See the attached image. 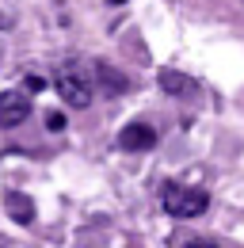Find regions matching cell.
Masks as SVG:
<instances>
[{
    "instance_id": "cell-10",
    "label": "cell",
    "mask_w": 244,
    "mask_h": 248,
    "mask_svg": "<svg viewBox=\"0 0 244 248\" xmlns=\"http://www.w3.org/2000/svg\"><path fill=\"white\" fill-rule=\"evenodd\" d=\"M111 4H126V0H111Z\"/></svg>"
},
{
    "instance_id": "cell-2",
    "label": "cell",
    "mask_w": 244,
    "mask_h": 248,
    "mask_svg": "<svg viewBox=\"0 0 244 248\" xmlns=\"http://www.w3.org/2000/svg\"><path fill=\"white\" fill-rule=\"evenodd\" d=\"M54 84H58L61 99H65L69 107H76V111L92 107V77L84 73V69H76V65H61L58 77H54Z\"/></svg>"
},
{
    "instance_id": "cell-6",
    "label": "cell",
    "mask_w": 244,
    "mask_h": 248,
    "mask_svg": "<svg viewBox=\"0 0 244 248\" xmlns=\"http://www.w3.org/2000/svg\"><path fill=\"white\" fill-rule=\"evenodd\" d=\"M156 84H160L168 95H180V99H187V95H198V84H195L187 73H176V69H164V73L156 77Z\"/></svg>"
},
{
    "instance_id": "cell-7",
    "label": "cell",
    "mask_w": 244,
    "mask_h": 248,
    "mask_svg": "<svg viewBox=\"0 0 244 248\" xmlns=\"http://www.w3.org/2000/svg\"><path fill=\"white\" fill-rule=\"evenodd\" d=\"M95 80H99V88H103L107 95H122L126 88H130V80L122 77L119 69H111L107 62H99V65H95Z\"/></svg>"
},
{
    "instance_id": "cell-3",
    "label": "cell",
    "mask_w": 244,
    "mask_h": 248,
    "mask_svg": "<svg viewBox=\"0 0 244 248\" xmlns=\"http://www.w3.org/2000/svg\"><path fill=\"white\" fill-rule=\"evenodd\" d=\"M27 115H30V92L23 88V92H0V126L4 130H12V126H19V123H27Z\"/></svg>"
},
{
    "instance_id": "cell-9",
    "label": "cell",
    "mask_w": 244,
    "mask_h": 248,
    "mask_svg": "<svg viewBox=\"0 0 244 248\" xmlns=\"http://www.w3.org/2000/svg\"><path fill=\"white\" fill-rule=\"evenodd\" d=\"M46 126H50V130H65V115H61V111H50V115H46Z\"/></svg>"
},
{
    "instance_id": "cell-4",
    "label": "cell",
    "mask_w": 244,
    "mask_h": 248,
    "mask_svg": "<svg viewBox=\"0 0 244 248\" xmlns=\"http://www.w3.org/2000/svg\"><path fill=\"white\" fill-rule=\"evenodd\" d=\"M152 145H156V130L149 123H126L119 134V149L126 153H149Z\"/></svg>"
},
{
    "instance_id": "cell-1",
    "label": "cell",
    "mask_w": 244,
    "mask_h": 248,
    "mask_svg": "<svg viewBox=\"0 0 244 248\" xmlns=\"http://www.w3.org/2000/svg\"><path fill=\"white\" fill-rule=\"evenodd\" d=\"M160 206L172 217H198L206 214L210 195L202 187H183V184H164L160 187Z\"/></svg>"
},
{
    "instance_id": "cell-5",
    "label": "cell",
    "mask_w": 244,
    "mask_h": 248,
    "mask_svg": "<svg viewBox=\"0 0 244 248\" xmlns=\"http://www.w3.org/2000/svg\"><path fill=\"white\" fill-rule=\"evenodd\" d=\"M4 210L15 225H30L34 221V199L23 191H4Z\"/></svg>"
},
{
    "instance_id": "cell-8",
    "label": "cell",
    "mask_w": 244,
    "mask_h": 248,
    "mask_svg": "<svg viewBox=\"0 0 244 248\" xmlns=\"http://www.w3.org/2000/svg\"><path fill=\"white\" fill-rule=\"evenodd\" d=\"M23 88H27L30 95H34V92H46V77H38V73H27V77H23Z\"/></svg>"
}]
</instances>
